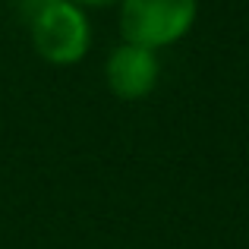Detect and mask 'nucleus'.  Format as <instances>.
Wrapping results in <instances>:
<instances>
[{
    "mask_svg": "<svg viewBox=\"0 0 249 249\" xmlns=\"http://www.w3.org/2000/svg\"><path fill=\"white\" fill-rule=\"evenodd\" d=\"M29 35L38 57L51 67L82 63L91 51V22L89 13L73 0H51L29 19Z\"/></svg>",
    "mask_w": 249,
    "mask_h": 249,
    "instance_id": "f257e3e1",
    "label": "nucleus"
},
{
    "mask_svg": "<svg viewBox=\"0 0 249 249\" xmlns=\"http://www.w3.org/2000/svg\"><path fill=\"white\" fill-rule=\"evenodd\" d=\"M120 41L161 51L183 41L199 19V0H120Z\"/></svg>",
    "mask_w": 249,
    "mask_h": 249,
    "instance_id": "f03ea898",
    "label": "nucleus"
},
{
    "mask_svg": "<svg viewBox=\"0 0 249 249\" xmlns=\"http://www.w3.org/2000/svg\"><path fill=\"white\" fill-rule=\"evenodd\" d=\"M161 60L158 51L139 48V44L120 41L104 60V82L110 95L120 101H142L158 89Z\"/></svg>",
    "mask_w": 249,
    "mask_h": 249,
    "instance_id": "7ed1b4c3",
    "label": "nucleus"
},
{
    "mask_svg": "<svg viewBox=\"0 0 249 249\" xmlns=\"http://www.w3.org/2000/svg\"><path fill=\"white\" fill-rule=\"evenodd\" d=\"M73 3H79L82 10H104V6H114L120 0H73Z\"/></svg>",
    "mask_w": 249,
    "mask_h": 249,
    "instance_id": "20e7f679",
    "label": "nucleus"
},
{
    "mask_svg": "<svg viewBox=\"0 0 249 249\" xmlns=\"http://www.w3.org/2000/svg\"><path fill=\"white\" fill-rule=\"evenodd\" d=\"M44 3H51V0H22V16L29 19L32 13H38V10H41Z\"/></svg>",
    "mask_w": 249,
    "mask_h": 249,
    "instance_id": "39448f33",
    "label": "nucleus"
}]
</instances>
